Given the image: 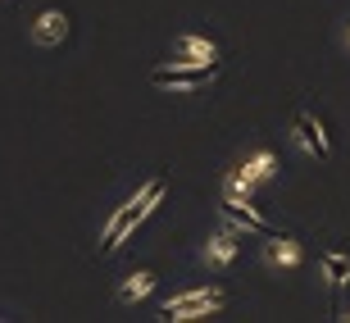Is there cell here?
Segmentation results:
<instances>
[{
  "instance_id": "obj_1",
  "label": "cell",
  "mask_w": 350,
  "mask_h": 323,
  "mask_svg": "<svg viewBox=\"0 0 350 323\" xmlns=\"http://www.w3.org/2000/svg\"><path fill=\"white\" fill-rule=\"evenodd\" d=\"M164 196H169V178H150V182H142L137 192L123 201V205L109 214V223L100 228V259H109L114 250H123V242H132V233L142 228L150 214H155L159 205H164Z\"/></svg>"
},
{
  "instance_id": "obj_2",
  "label": "cell",
  "mask_w": 350,
  "mask_h": 323,
  "mask_svg": "<svg viewBox=\"0 0 350 323\" xmlns=\"http://www.w3.org/2000/svg\"><path fill=\"white\" fill-rule=\"evenodd\" d=\"M219 78V64H191V60H169V64L150 68V87L173 91V96H196Z\"/></svg>"
},
{
  "instance_id": "obj_3",
  "label": "cell",
  "mask_w": 350,
  "mask_h": 323,
  "mask_svg": "<svg viewBox=\"0 0 350 323\" xmlns=\"http://www.w3.org/2000/svg\"><path fill=\"white\" fill-rule=\"evenodd\" d=\"M228 305V292L223 287H191V292H178L159 305V319L164 323H191V319H209Z\"/></svg>"
},
{
  "instance_id": "obj_4",
  "label": "cell",
  "mask_w": 350,
  "mask_h": 323,
  "mask_svg": "<svg viewBox=\"0 0 350 323\" xmlns=\"http://www.w3.org/2000/svg\"><path fill=\"white\" fill-rule=\"evenodd\" d=\"M27 37H32V46H41V51H55V46H64L68 41V14L64 10H41L32 23H27Z\"/></svg>"
},
{
  "instance_id": "obj_5",
  "label": "cell",
  "mask_w": 350,
  "mask_h": 323,
  "mask_svg": "<svg viewBox=\"0 0 350 323\" xmlns=\"http://www.w3.org/2000/svg\"><path fill=\"white\" fill-rule=\"evenodd\" d=\"M237 250H241V233H237L232 223H228V228H219V233H214L205 246H200V259H205L209 269H219V273H223V269H228V264L237 259Z\"/></svg>"
},
{
  "instance_id": "obj_6",
  "label": "cell",
  "mask_w": 350,
  "mask_h": 323,
  "mask_svg": "<svg viewBox=\"0 0 350 323\" xmlns=\"http://www.w3.org/2000/svg\"><path fill=\"white\" fill-rule=\"evenodd\" d=\"M173 60H191V64H219L223 51H219V41H209V37L178 32V37H173Z\"/></svg>"
},
{
  "instance_id": "obj_7",
  "label": "cell",
  "mask_w": 350,
  "mask_h": 323,
  "mask_svg": "<svg viewBox=\"0 0 350 323\" xmlns=\"http://www.w3.org/2000/svg\"><path fill=\"white\" fill-rule=\"evenodd\" d=\"M300 259H305V246L296 237H282V233L264 237V264L269 269H296Z\"/></svg>"
},
{
  "instance_id": "obj_8",
  "label": "cell",
  "mask_w": 350,
  "mask_h": 323,
  "mask_svg": "<svg viewBox=\"0 0 350 323\" xmlns=\"http://www.w3.org/2000/svg\"><path fill=\"white\" fill-rule=\"evenodd\" d=\"M291 128H296V142L305 146L314 159H327V155H332V142H327L323 123H319L314 114H296V123H291Z\"/></svg>"
},
{
  "instance_id": "obj_9",
  "label": "cell",
  "mask_w": 350,
  "mask_h": 323,
  "mask_svg": "<svg viewBox=\"0 0 350 323\" xmlns=\"http://www.w3.org/2000/svg\"><path fill=\"white\" fill-rule=\"evenodd\" d=\"M219 214L232 223L237 233H250V237H273V228L264 223V214L255 205H219Z\"/></svg>"
},
{
  "instance_id": "obj_10",
  "label": "cell",
  "mask_w": 350,
  "mask_h": 323,
  "mask_svg": "<svg viewBox=\"0 0 350 323\" xmlns=\"http://www.w3.org/2000/svg\"><path fill=\"white\" fill-rule=\"evenodd\" d=\"M255 187H260V182H250L246 173H241V164H237V168H228V173H223V182H219V201H223V205H250Z\"/></svg>"
},
{
  "instance_id": "obj_11",
  "label": "cell",
  "mask_w": 350,
  "mask_h": 323,
  "mask_svg": "<svg viewBox=\"0 0 350 323\" xmlns=\"http://www.w3.org/2000/svg\"><path fill=\"white\" fill-rule=\"evenodd\" d=\"M159 287V278L150 269H137V273H128L123 283H118V292H114V300L118 305H137V300H146L150 292Z\"/></svg>"
},
{
  "instance_id": "obj_12",
  "label": "cell",
  "mask_w": 350,
  "mask_h": 323,
  "mask_svg": "<svg viewBox=\"0 0 350 323\" xmlns=\"http://www.w3.org/2000/svg\"><path fill=\"white\" fill-rule=\"evenodd\" d=\"M241 173H246L250 182H260V187H264V182L278 178V155H273L269 146H255V151L241 159Z\"/></svg>"
},
{
  "instance_id": "obj_13",
  "label": "cell",
  "mask_w": 350,
  "mask_h": 323,
  "mask_svg": "<svg viewBox=\"0 0 350 323\" xmlns=\"http://www.w3.org/2000/svg\"><path fill=\"white\" fill-rule=\"evenodd\" d=\"M319 269H323L327 287H346L350 283V255H341V250H323V255H319Z\"/></svg>"
},
{
  "instance_id": "obj_14",
  "label": "cell",
  "mask_w": 350,
  "mask_h": 323,
  "mask_svg": "<svg viewBox=\"0 0 350 323\" xmlns=\"http://www.w3.org/2000/svg\"><path fill=\"white\" fill-rule=\"evenodd\" d=\"M346 46H350V23H346Z\"/></svg>"
},
{
  "instance_id": "obj_15",
  "label": "cell",
  "mask_w": 350,
  "mask_h": 323,
  "mask_svg": "<svg viewBox=\"0 0 350 323\" xmlns=\"http://www.w3.org/2000/svg\"><path fill=\"white\" fill-rule=\"evenodd\" d=\"M341 319H346V323H350V310H346V314H341Z\"/></svg>"
}]
</instances>
